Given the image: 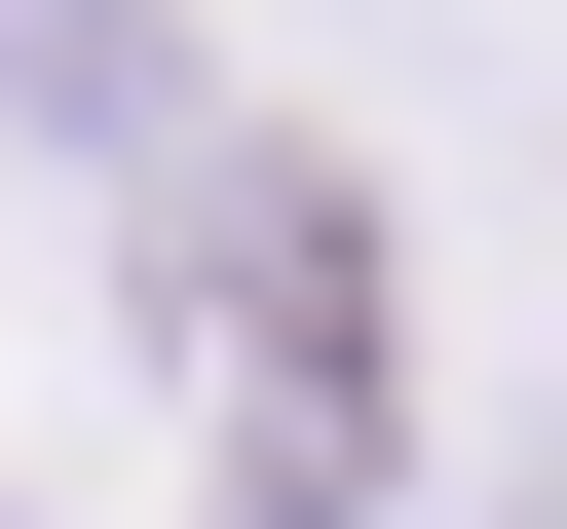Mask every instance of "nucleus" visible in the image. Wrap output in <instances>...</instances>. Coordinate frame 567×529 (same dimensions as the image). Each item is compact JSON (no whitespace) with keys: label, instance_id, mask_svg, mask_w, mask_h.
Wrapping results in <instances>:
<instances>
[]
</instances>
